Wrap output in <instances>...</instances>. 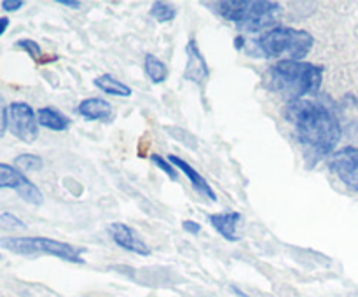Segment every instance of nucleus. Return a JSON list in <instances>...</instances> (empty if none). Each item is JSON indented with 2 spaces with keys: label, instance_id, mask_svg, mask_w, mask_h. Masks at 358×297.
<instances>
[{
  "label": "nucleus",
  "instance_id": "obj_1",
  "mask_svg": "<svg viewBox=\"0 0 358 297\" xmlns=\"http://www.w3.org/2000/svg\"><path fill=\"white\" fill-rule=\"evenodd\" d=\"M285 115L292 122L299 142L320 156L331 154L341 140L339 119L325 105L304 98L289 103Z\"/></svg>",
  "mask_w": 358,
  "mask_h": 297
},
{
  "label": "nucleus",
  "instance_id": "obj_2",
  "mask_svg": "<svg viewBox=\"0 0 358 297\" xmlns=\"http://www.w3.org/2000/svg\"><path fill=\"white\" fill-rule=\"evenodd\" d=\"M324 79V68L315 63L283 59L268 70V87L290 103L304 100L310 94L318 93Z\"/></svg>",
  "mask_w": 358,
  "mask_h": 297
},
{
  "label": "nucleus",
  "instance_id": "obj_3",
  "mask_svg": "<svg viewBox=\"0 0 358 297\" xmlns=\"http://www.w3.org/2000/svg\"><path fill=\"white\" fill-rule=\"evenodd\" d=\"M313 44L315 38L310 31L290 27H275L266 31L262 37L255 38L252 42V48L259 51L257 56L261 58H278V61H283V59L301 61L313 49Z\"/></svg>",
  "mask_w": 358,
  "mask_h": 297
},
{
  "label": "nucleus",
  "instance_id": "obj_4",
  "mask_svg": "<svg viewBox=\"0 0 358 297\" xmlns=\"http://www.w3.org/2000/svg\"><path fill=\"white\" fill-rule=\"evenodd\" d=\"M220 16L245 31H261L275 28L282 17V3L273 0H226L219 2Z\"/></svg>",
  "mask_w": 358,
  "mask_h": 297
},
{
  "label": "nucleus",
  "instance_id": "obj_5",
  "mask_svg": "<svg viewBox=\"0 0 358 297\" xmlns=\"http://www.w3.org/2000/svg\"><path fill=\"white\" fill-rule=\"evenodd\" d=\"M0 245L6 250L13 252L17 255H27V257H35V255H52L62 261L76 262L83 264V250L70 243L51 240V238H38V236H6L0 238Z\"/></svg>",
  "mask_w": 358,
  "mask_h": 297
},
{
  "label": "nucleus",
  "instance_id": "obj_6",
  "mask_svg": "<svg viewBox=\"0 0 358 297\" xmlns=\"http://www.w3.org/2000/svg\"><path fill=\"white\" fill-rule=\"evenodd\" d=\"M9 131L24 143L37 140L38 119L30 105L24 101H14L9 105Z\"/></svg>",
  "mask_w": 358,
  "mask_h": 297
},
{
  "label": "nucleus",
  "instance_id": "obj_7",
  "mask_svg": "<svg viewBox=\"0 0 358 297\" xmlns=\"http://www.w3.org/2000/svg\"><path fill=\"white\" fill-rule=\"evenodd\" d=\"M329 166L346 187L358 191V147H345L336 150Z\"/></svg>",
  "mask_w": 358,
  "mask_h": 297
},
{
  "label": "nucleus",
  "instance_id": "obj_8",
  "mask_svg": "<svg viewBox=\"0 0 358 297\" xmlns=\"http://www.w3.org/2000/svg\"><path fill=\"white\" fill-rule=\"evenodd\" d=\"M185 52H187V66H185L184 77L191 82L198 84V86H205V82L210 77L208 63H206L205 56L201 55L198 48V42L194 38L187 42L185 45Z\"/></svg>",
  "mask_w": 358,
  "mask_h": 297
},
{
  "label": "nucleus",
  "instance_id": "obj_9",
  "mask_svg": "<svg viewBox=\"0 0 358 297\" xmlns=\"http://www.w3.org/2000/svg\"><path fill=\"white\" fill-rule=\"evenodd\" d=\"M110 236L114 240V243L117 247L124 248V250L133 252V254H138V255H150V248L147 247L145 241L140 240L136 236L135 231L131 229L129 226L122 222H114L110 226Z\"/></svg>",
  "mask_w": 358,
  "mask_h": 297
},
{
  "label": "nucleus",
  "instance_id": "obj_10",
  "mask_svg": "<svg viewBox=\"0 0 358 297\" xmlns=\"http://www.w3.org/2000/svg\"><path fill=\"white\" fill-rule=\"evenodd\" d=\"M168 161H170V163L173 164L177 170H180L182 173L189 178V182L194 185V189L199 192V194L205 196V198H208L210 201H217V194L213 192L212 185H210L208 182H206V178L203 177L198 170H194V168H192L187 161H184L182 157H178V156H175V154H171V156L168 157Z\"/></svg>",
  "mask_w": 358,
  "mask_h": 297
},
{
  "label": "nucleus",
  "instance_id": "obj_11",
  "mask_svg": "<svg viewBox=\"0 0 358 297\" xmlns=\"http://www.w3.org/2000/svg\"><path fill=\"white\" fill-rule=\"evenodd\" d=\"M208 220L213 226V229H215L220 236L226 238L227 241H238L236 226L241 220L240 212L212 213V215H208Z\"/></svg>",
  "mask_w": 358,
  "mask_h": 297
},
{
  "label": "nucleus",
  "instance_id": "obj_12",
  "mask_svg": "<svg viewBox=\"0 0 358 297\" xmlns=\"http://www.w3.org/2000/svg\"><path fill=\"white\" fill-rule=\"evenodd\" d=\"M77 112L90 121H108L112 117V105L103 98H86L79 103Z\"/></svg>",
  "mask_w": 358,
  "mask_h": 297
},
{
  "label": "nucleus",
  "instance_id": "obj_13",
  "mask_svg": "<svg viewBox=\"0 0 358 297\" xmlns=\"http://www.w3.org/2000/svg\"><path fill=\"white\" fill-rule=\"evenodd\" d=\"M38 126L51 129V131H65L70 126V119L52 107H42L37 110Z\"/></svg>",
  "mask_w": 358,
  "mask_h": 297
},
{
  "label": "nucleus",
  "instance_id": "obj_14",
  "mask_svg": "<svg viewBox=\"0 0 358 297\" xmlns=\"http://www.w3.org/2000/svg\"><path fill=\"white\" fill-rule=\"evenodd\" d=\"M28 178L24 177V173H21L16 166L13 164L0 163V189H14V191H20L21 187L28 184Z\"/></svg>",
  "mask_w": 358,
  "mask_h": 297
},
{
  "label": "nucleus",
  "instance_id": "obj_15",
  "mask_svg": "<svg viewBox=\"0 0 358 297\" xmlns=\"http://www.w3.org/2000/svg\"><path fill=\"white\" fill-rule=\"evenodd\" d=\"M94 86L98 87V89H101L103 93L107 94H112V96H131V87L126 86L124 82H121L119 79H115L114 75H110V73H105V75H100L94 79Z\"/></svg>",
  "mask_w": 358,
  "mask_h": 297
},
{
  "label": "nucleus",
  "instance_id": "obj_16",
  "mask_svg": "<svg viewBox=\"0 0 358 297\" xmlns=\"http://www.w3.org/2000/svg\"><path fill=\"white\" fill-rule=\"evenodd\" d=\"M143 66H145V73L154 84H161L168 79V68L163 61H161L157 56L147 55L145 61H143Z\"/></svg>",
  "mask_w": 358,
  "mask_h": 297
},
{
  "label": "nucleus",
  "instance_id": "obj_17",
  "mask_svg": "<svg viewBox=\"0 0 358 297\" xmlns=\"http://www.w3.org/2000/svg\"><path fill=\"white\" fill-rule=\"evenodd\" d=\"M150 16L154 20H157L159 23H168V21H173L177 16V9H175L171 3L166 2H154L150 6Z\"/></svg>",
  "mask_w": 358,
  "mask_h": 297
},
{
  "label": "nucleus",
  "instance_id": "obj_18",
  "mask_svg": "<svg viewBox=\"0 0 358 297\" xmlns=\"http://www.w3.org/2000/svg\"><path fill=\"white\" fill-rule=\"evenodd\" d=\"M14 166L23 173V171H38L42 168V157L35 154H21L14 159Z\"/></svg>",
  "mask_w": 358,
  "mask_h": 297
},
{
  "label": "nucleus",
  "instance_id": "obj_19",
  "mask_svg": "<svg viewBox=\"0 0 358 297\" xmlns=\"http://www.w3.org/2000/svg\"><path fill=\"white\" fill-rule=\"evenodd\" d=\"M17 196H20L21 199H24L27 203H30V205L34 206H41L42 203H44V196H42L41 189L37 187V185L34 184V182H28L24 187H21L20 191H17Z\"/></svg>",
  "mask_w": 358,
  "mask_h": 297
},
{
  "label": "nucleus",
  "instance_id": "obj_20",
  "mask_svg": "<svg viewBox=\"0 0 358 297\" xmlns=\"http://www.w3.org/2000/svg\"><path fill=\"white\" fill-rule=\"evenodd\" d=\"M0 229L3 231H27V224L13 213H0Z\"/></svg>",
  "mask_w": 358,
  "mask_h": 297
},
{
  "label": "nucleus",
  "instance_id": "obj_21",
  "mask_svg": "<svg viewBox=\"0 0 358 297\" xmlns=\"http://www.w3.org/2000/svg\"><path fill=\"white\" fill-rule=\"evenodd\" d=\"M150 161H152V164H156L159 170H163L164 173L171 178V180H175V178H177V170H175L173 164H171L168 159H164V157H161L159 154H152V156H150Z\"/></svg>",
  "mask_w": 358,
  "mask_h": 297
},
{
  "label": "nucleus",
  "instance_id": "obj_22",
  "mask_svg": "<svg viewBox=\"0 0 358 297\" xmlns=\"http://www.w3.org/2000/svg\"><path fill=\"white\" fill-rule=\"evenodd\" d=\"M16 45L23 49V51H27L34 59H38L42 56L41 45H38L35 41H31V38H21V41L16 42Z\"/></svg>",
  "mask_w": 358,
  "mask_h": 297
},
{
  "label": "nucleus",
  "instance_id": "obj_23",
  "mask_svg": "<svg viewBox=\"0 0 358 297\" xmlns=\"http://www.w3.org/2000/svg\"><path fill=\"white\" fill-rule=\"evenodd\" d=\"M7 126H9V107H6V101L0 96V136H3Z\"/></svg>",
  "mask_w": 358,
  "mask_h": 297
},
{
  "label": "nucleus",
  "instance_id": "obj_24",
  "mask_svg": "<svg viewBox=\"0 0 358 297\" xmlns=\"http://www.w3.org/2000/svg\"><path fill=\"white\" fill-rule=\"evenodd\" d=\"M182 227H184L185 233H191V234L201 233V224L194 222V220H184V222H182Z\"/></svg>",
  "mask_w": 358,
  "mask_h": 297
},
{
  "label": "nucleus",
  "instance_id": "obj_25",
  "mask_svg": "<svg viewBox=\"0 0 358 297\" xmlns=\"http://www.w3.org/2000/svg\"><path fill=\"white\" fill-rule=\"evenodd\" d=\"M23 6H24L23 0H3V2H2V9L9 10V13L21 9Z\"/></svg>",
  "mask_w": 358,
  "mask_h": 297
},
{
  "label": "nucleus",
  "instance_id": "obj_26",
  "mask_svg": "<svg viewBox=\"0 0 358 297\" xmlns=\"http://www.w3.org/2000/svg\"><path fill=\"white\" fill-rule=\"evenodd\" d=\"M58 3H62V6L65 7H70V9H80V2L79 0H56Z\"/></svg>",
  "mask_w": 358,
  "mask_h": 297
},
{
  "label": "nucleus",
  "instance_id": "obj_27",
  "mask_svg": "<svg viewBox=\"0 0 358 297\" xmlns=\"http://www.w3.org/2000/svg\"><path fill=\"white\" fill-rule=\"evenodd\" d=\"M7 27H9V17L2 16V17H0V37H2L3 31L7 30Z\"/></svg>",
  "mask_w": 358,
  "mask_h": 297
},
{
  "label": "nucleus",
  "instance_id": "obj_28",
  "mask_svg": "<svg viewBox=\"0 0 358 297\" xmlns=\"http://www.w3.org/2000/svg\"><path fill=\"white\" fill-rule=\"evenodd\" d=\"M245 44H247L245 37H236V38H234V48H236V49H243Z\"/></svg>",
  "mask_w": 358,
  "mask_h": 297
},
{
  "label": "nucleus",
  "instance_id": "obj_29",
  "mask_svg": "<svg viewBox=\"0 0 358 297\" xmlns=\"http://www.w3.org/2000/svg\"><path fill=\"white\" fill-rule=\"evenodd\" d=\"M0 259H2V255H0Z\"/></svg>",
  "mask_w": 358,
  "mask_h": 297
}]
</instances>
